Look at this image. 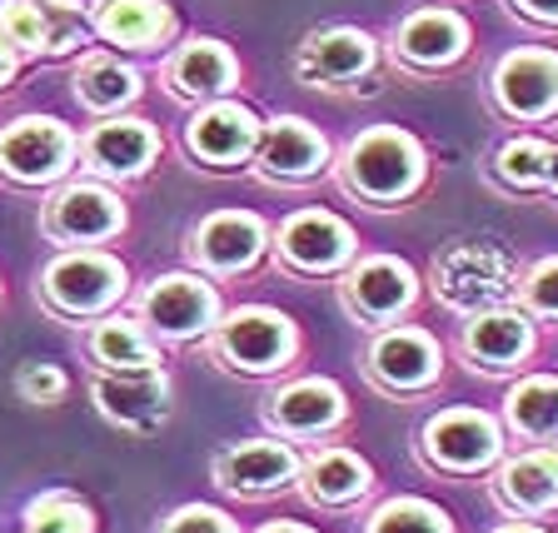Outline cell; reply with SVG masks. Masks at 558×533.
I'll list each match as a JSON object with an SVG mask.
<instances>
[{
	"mask_svg": "<svg viewBox=\"0 0 558 533\" xmlns=\"http://www.w3.org/2000/svg\"><path fill=\"white\" fill-rule=\"evenodd\" d=\"M15 384H21V395L35 399V404H50V399L65 395V374H60L56 364H25Z\"/></svg>",
	"mask_w": 558,
	"mask_h": 533,
	"instance_id": "obj_34",
	"label": "cell"
},
{
	"mask_svg": "<svg viewBox=\"0 0 558 533\" xmlns=\"http://www.w3.org/2000/svg\"><path fill=\"white\" fill-rule=\"evenodd\" d=\"M75 90H81V100L90 105V110H116V105H125L130 95H135V75H130L120 60H85L81 75H75Z\"/></svg>",
	"mask_w": 558,
	"mask_h": 533,
	"instance_id": "obj_29",
	"label": "cell"
},
{
	"mask_svg": "<svg viewBox=\"0 0 558 533\" xmlns=\"http://www.w3.org/2000/svg\"><path fill=\"white\" fill-rule=\"evenodd\" d=\"M290 349H294V329L275 310H240L220 329V354L234 370H250V374H265L275 364H284Z\"/></svg>",
	"mask_w": 558,
	"mask_h": 533,
	"instance_id": "obj_3",
	"label": "cell"
},
{
	"mask_svg": "<svg viewBox=\"0 0 558 533\" xmlns=\"http://www.w3.org/2000/svg\"><path fill=\"white\" fill-rule=\"evenodd\" d=\"M70 165V135L56 120H21L0 135V170L25 180V185H40V180H56Z\"/></svg>",
	"mask_w": 558,
	"mask_h": 533,
	"instance_id": "obj_5",
	"label": "cell"
},
{
	"mask_svg": "<svg viewBox=\"0 0 558 533\" xmlns=\"http://www.w3.org/2000/svg\"><path fill=\"white\" fill-rule=\"evenodd\" d=\"M325 135H314L304 120H275L259 135V165H265V174H279V180L314 174L325 165Z\"/></svg>",
	"mask_w": 558,
	"mask_h": 533,
	"instance_id": "obj_14",
	"label": "cell"
},
{
	"mask_svg": "<svg viewBox=\"0 0 558 533\" xmlns=\"http://www.w3.org/2000/svg\"><path fill=\"white\" fill-rule=\"evenodd\" d=\"M25 529L31 533H90V509L81 499H70V494H46V499H35L25 509Z\"/></svg>",
	"mask_w": 558,
	"mask_h": 533,
	"instance_id": "obj_31",
	"label": "cell"
},
{
	"mask_svg": "<svg viewBox=\"0 0 558 533\" xmlns=\"http://www.w3.org/2000/svg\"><path fill=\"white\" fill-rule=\"evenodd\" d=\"M548 165H554V150L538 145V140H513V145H504V155H499V170L509 174V180H519V185L548 180Z\"/></svg>",
	"mask_w": 558,
	"mask_h": 533,
	"instance_id": "obj_33",
	"label": "cell"
},
{
	"mask_svg": "<svg viewBox=\"0 0 558 533\" xmlns=\"http://www.w3.org/2000/svg\"><path fill=\"white\" fill-rule=\"evenodd\" d=\"M145 319H150L160 335H174V339L199 335V329L215 319V290L190 275H170L145 294Z\"/></svg>",
	"mask_w": 558,
	"mask_h": 533,
	"instance_id": "obj_8",
	"label": "cell"
},
{
	"mask_svg": "<svg viewBox=\"0 0 558 533\" xmlns=\"http://www.w3.org/2000/svg\"><path fill=\"white\" fill-rule=\"evenodd\" d=\"M369 488V469L354 453H319L310 464V499L314 504H349Z\"/></svg>",
	"mask_w": 558,
	"mask_h": 533,
	"instance_id": "obj_26",
	"label": "cell"
},
{
	"mask_svg": "<svg viewBox=\"0 0 558 533\" xmlns=\"http://www.w3.org/2000/svg\"><path fill=\"white\" fill-rule=\"evenodd\" d=\"M434 370H439V354H434V344L424 335H414V329H399V335L379 339V349H374V374H379L384 384H395V389L429 384Z\"/></svg>",
	"mask_w": 558,
	"mask_h": 533,
	"instance_id": "obj_22",
	"label": "cell"
},
{
	"mask_svg": "<svg viewBox=\"0 0 558 533\" xmlns=\"http://www.w3.org/2000/svg\"><path fill=\"white\" fill-rule=\"evenodd\" d=\"M294 453L284 444H240V449L220 453V474L225 488H240V494H269V488H284L294 479Z\"/></svg>",
	"mask_w": 558,
	"mask_h": 533,
	"instance_id": "obj_12",
	"label": "cell"
},
{
	"mask_svg": "<svg viewBox=\"0 0 558 533\" xmlns=\"http://www.w3.org/2000/svg\"><path fill=\"white\" fill-rule=\"evenodd\" d=\"M95 399L125 429H150V424L165 419V409H170V384H165V374L155 364L150 370H120L95 384Z\"/></svg>",
	"mask_w": 558,
	"mask_h": 533,
	"instance_id": "obj_7",
	"label": "cell"
},
{
	"mask_svg": "<svg viewBox=\"0 0 558 533\" xmlns=\"http://www.w3.org/2000/svg\"><path fill=\"white\" fill-rule=\"evenodd\" d=\"M504 494L519 509H548L558 504V453H529L504 469Z\"/></svg>",
	"mask_w": 558,
	"mask_h": 533,
	"instance_id": "obj_25",
	"label": "cell"
},
{
	"mask_svg": "<svg viewBox=\"0 0 558 533\" xmlns=\"http://www.w3.org/2000/svg\"><path fill=\"white\" fill-rule=\"evenodd\" d=\"M265 250V225L255 215H215L195 234V259L209 269H244Z\"/></svg>",
	"mask_w": 558,
	"mask_h": 533,
	"instance_id": "obj_15",
	"label": "cell"
},
{
	"mask_svg": "<svg viewBox=\"0 0 558 533\" xmlns=\"http://www.w3.org/2000/svg\"><path fill=\"white\" fill-rule=\"evenodd\" d=\"M165 533H234V529L225 523V513H215V509H180L165 523Z\"/></svg>",
	"mask_w": 558,
	"mask_h": 533,
	"instance_id": "obj_35",
	"label": "cell"
},
{
	"mask_svg": "<svg viewBox=\"0 0 558 533\" xmlns=\"http://www.w3.org/2000/svg\"><path fill=\"white\" fill-rule=\"evenodd\" d=\"M509 284H513V259L499 244L484 240L449 250L439 265V294L449 304H459V310H478V304L499 300V294H509Z\"/></svg>",
	"mask_w": 558,
	"mask_h": 533,
	"instance_id": "obj_2",
	"label": "cell"
},
{
	"mask_svg": "<svg viewBox=\"0 0 558 533\" xmlns=\"http://www.w3.org/2000/svg\"><path fill=\"white\" fill-rule=\"evenodd\" d=\"M170 85L180 95H220L234 85V60L225 46H215V40H195V46H185L180 56H174L170 65Z\"/></svg>",
	"mask_w": 558,
	"mask_h": 533,
	"instance_id": "obj_23",
	"label": "cell"
},
{
	"mask_svg": "<svg viewBox=\"0 0 558 533\" xmlns=\"http://www.w3.org/2000/svg\"><path fill=\"white\" fill-rule=\"evenodd\" d=\"M0 35L25 50H70L81 40V11L70 0H11L0 5Z\"/></svg>",
	"mask_w": 558,
	"mask_h": 533,
	"instance_id": "obj_6",
	"label": "cell"
},
{
	"mask_svg": "<svg viewBox=\"0 0 558 533\" xmlns=\"http://www.w3.org/2000/svg\"><path fill=\"white\" fill-rule=\"evenodd\" d=\"M255 140H259V125L240 105H215V110H205V116L190 125V150L205 155L209 165L244 160V155L255 150Z\"/></svg>",
	"mask_w": 558,
	"mask_h": 533,
	"instance_id": "obj_13",
	"label": "cell"
},
{
	"mask_svg": "<svg viewBox=\"0 0 558 533\" xmlns=\"http://www.w3.org/2000/svg\"><path fill=\"white\" fill-rule=\"evenodd\" d=\"M369 40L360 31H329L314 35L310 46L300 50V75L304 81H349L369 65Z\"/></svg>",
	"mask_w": 558,
	"mask_h": 533,
	"instance_id": "obj_21",
	"label": "cell"
},
{
	"mask_svg": "<svg viewBox=\"0 0 558 533\" xmlns=\"http://www.w3.org/2000/svg\"><path fill=\"white\" fill-rule=\"evenodd\" d=\"M90 349H95V360L110 364V370H150L155 364L150 339L140 335L130 319H105L90 335Z\"/></svg>",
	"mask_w": 558,
	"mask_h": 533,
	"instance_id": "obj_27",
	"label": "cell"
},
{
	"mask_svg": "<svg viewBox=\"0 0 558 533\" xmlns=\"http://www.w3.org/2000/svg\"><path fill=\"white\" fill-rule=\"evenodd\" d=\"M529 15H538V21H558V0H519Z\"/></svg>",
	"mask_w": 558,
	"mask_h": 533,
	"instance_id": "obj_37",
	"label": "cell"
},
{
	"mask_svg": "<svg viewBox=\"0 0 558 533\" xmlns=\"http://www.w3.org/2000/svg\"><path fill=\"white\" fill-rule=\"evenodd\" d=\"M95 31L120 46H155L170 35V11L160 0H100L95 5Z\"/></svg>",
	"mask_w": 558,
	"mask_h": 533,
	"instance_id": "obj_20",
	"label": "cell"
},
{
	"mask_svg": "<svg viewBox=\"0 0 558 533\" xmlns=\"http://www.w3.org/2000/svg\"><path fill=\"white\" fill-rule=\"evenodd\" d=\"M529 304L558 314V259H548V265L534 269V279H529Z\"/></svg>",
	"mask_w": 558,
	"mask_h": 533,
	"instance_id": "obj_36",
	"label": "cell"
},
{
	"mask_svg": "<svg viewBox=\"0 0 558 533\" xmlns=\"http://www.w3.org/2000/svg\"><path fill=\"white\" fill-rule=\"evenodd\" d=\"M409 294H414V275L399 259H369V265H360L349 275V304L360 314H369V319L404 310Z\"/></svg>",
	"mask_w": 558,
	"mask_h": 533,
	"instance_id": "obj_18",
	"label": "cell"
},
{
	"mask_svg": "<svg viewBox=\"0 0 558 533\" xmlns=\"http://www.w3.org/2000/svg\"><path fill=\"white\" fill-rule=\"evenodd\" d=\"M469 349L484 364H509L529 349V329H523L519 314H484L469 325Z\"/></svg>",
	"mask_w": 558,
	"mask_h": 533,
	"instance_id": "obj_28",
	"label": "cell"
},
{
	"mask_svg": "<svg viewBox=\"0 0 558 533\" xmlns=\"http://www.w3.org/2000/svg\"><path fill=\"white\" fill-rule=\"evenodd\" d=\"M344 170H349V185L364 190L369 199H395V195H404V190L418 185L424 160H418L409 135H399V130H369L364 140L349 145Z\"/></svg>",
	"mask_w": 558,
	"mask_h": 533,
	"instance_id": "obj_1",
	"label": "cell"
},
{
	"mask_svg": "<svg viewBox=\"0 0 558 533\" xmlns=\"http://www.w3.org/2000/svg\"><path fill=\"white\" fill-rule=\"evenodd\" d=\"M120 290H125V269L105 255H65V259H56L46 275L50 304H60V310H70V314L105 310Z\"/></svg>",
	"mask_w": 558,
	"mask_h": 533,
	"instance_id": "obj_4",
	"label": "cell"
},
{
	"mask_svg": "<svg viewBox=\"0 0 558 533\" xmlns=\"http://www.w3.org/2000/svg\"><path fill=\"white\" fill-rule=\"evenodd\" d=\"M509 419L523 434H554L558 429V379H529L509 395Z\"/></svg>",
	"mask_w": 558,
	"mask_h": 533,
	"instance_id": "obj_30",
	"label": "cell"
},
{
	"mask_svg": "<svg viewBox=\"0 0 558 533\" xmlns=\"http://www.w3.org/2000/svg\"><path fill=\"white\" fill-rule=\"evenodd\" d=\"M369 533H449V529H444L439 509H429V504H418V499H399L374 513Z\"/></svg>",
	"mask_w": 558,
	"mask_h": 533,
	"instance_id": "obj_32",
	"label": "cell"
},
{
	"mask_svg": "<svg viewBox=\"0 0 558 533\" xmlns=\"http://www.w3.org/2000/svg\"><path fill=\"white\" fill-rule=\"evenodd\" d=\"M125 225V209L116 195H105L100 185H70L50 205V230L60 240H105Z\"/></svg>",
	"mask_w": 558,
	"mask_h": 533,
	"instance_id": "obj_9",
	"label": "cell"
},
{
	"mask_svg": "<svg viewBox=\"0 0 558 533\" xmlns=\"http://www.w3.org/2000/svg\"><path fill=\"white\" fill-rule=\"evenodd\" d=\"M265 533H310V529H294V523H269Z\"/></svg>",
	"mask_w": 558,
	"mask_h": 533,
	"instance_id": "obj_39",
	"label": "cell"
},
{
	"mask_svg": "<svg viewBox=\"0 0 558 533\" xmlns=\"http://www.w3.org/2000/svg\"><path fill=\"white\" fill-rule=\"evenodd\" d=\"M548 180H554V185H558V155H554V165H548Z\"/></svg>",
	"mask_w": 558,
	"mask_h": 533,
	"instance_id": "obj_40",
	"label": "cell"
},
{
	"mask_svg": "<svg viewBox=\"0 0 558 533\" xmlns=\"http://www.w3.org/2000/svg\"><path fill=\"white\" fill-rule=\"evenodd\" d=\"M349 230L335 220V215H319V209H304V215H294L290 225H284V234H279V250H284V259L300 269H335L339 259L349 255Z\"/></svg>",
	"mask_w": 558,
	"mask_h": 533,
	"instance_id": "obj_11",
	"label": "cell"
},
{
	"mask_svg": "<svg viewBox=\"0 0 558 533\" xmlns=\"http://www.w3.org/2000/svg\"><path fill=\"white\" fill-rule=\"evenodd\" d=\"M11 70H15V46L5 40V35H0V85L11 81Z\"/></svg>",
	"mask_w": 558,
	"mask_h": 533,
	"instance_id": "obj_38",
	"label": "cell"
},
{
	"mask_svg": "<svg viewBox=\"0 0 558 533\" xmlns=\"http://www.w3.org/2000/svg\"><path fill=\"white\" fill-rule=\"evenodd\" d=\"M504 533H538V529H504Z\"/></svg>",
	"mask_w": 558,
	"mask_h": 533,
	"instance_id": "obj_41",
	"label": "cell"
},
{
	"mask_svg": "<svg viewBox=\"0 0 558 533\" xmlns=\"http://www.w3.org/2000/svg\"><path fill=\"white\" fill-rule=\"evenodd\" d=\"M155 155V130L140 120H110L90 135L85 145V165L100 174H135Z\"/></svg>",
	"mask_w": 558,
	"mask_h": 533,
	"instance_id": "obj_17",
	"label": "cell"
},
{
	"mask_svg": "<svg viewBox=\"0 0 558 533\" xmlns=\"http://www.w3.org/2000/svg\"><path fill=\"white\" fill-rule=\"evenodd\" d=\"M469 31L459 15L449 11H424L414 15V21L404 25V35H399V50H404L409 60H424V65H439V60H453L459 50H464Z\"/></svg>",
	"mask_w": 558,
	"mask_h": 533,
	"instance_id": "obj_24",
	"label": "cell"
},
{
	"mask_svg": "<svg viewBox=\"0 0 558 533\" xmlns=\"http://www.w3.org/2000/svg\"><path fill=\"white\" fill-rule=\"evenodd\" d=\"M339 414H344V399H339V389L335 384H325V379L290 384V389L275 395V404H269V419H275L279 429H290V434L329 429Z\"/></svg>",
	"mask_w": 558,
	"mask_h": 533,
	"instance_id": "obj_19",
	"label": "cell"
},
{
	"mask_svg": "<svg viewBox=\"0 0 558 533\" xmlns=\"http://www.w3.org/2000/svg\"><path fill=\"white\" fill-rule=\"evenodd\" d=\"M499 100L519 116H544L558 105V60L544 50H519L499 65Z\"/></svg>",
	"mask_w": 558,
	"mask_h": 533,
	"instance_id": "obj_10",
	"label": "cell"
},
{
	"mask_svg": "<svg viewBox=\"0 0 558 533\" xmlns=\"http://www.w3.org/2000/svg\"><path fill=\"white\" fill-rule=\"evenodd\" d=\"M499 434L484 414H444L429 424V453L449 469H478L494 459Z\"/></svg>",
	"mask_w": 558,
	"mask_h": 533,
	"instance_id": "obj_16",
	"label": "cell"
}]
</instances>
